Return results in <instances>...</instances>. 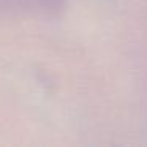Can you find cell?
I'll list each match as a JSON object with an SVG mask.
<instances>
[{
    "label": "cell",
    "instance_id": "cell-1",
    "mask_svg": "<svg viewBox=\"0 0 147 147\" xmlns=\"http://www.w3.org/2000/svg\"><path fill=\"white\" fill-rule=\"evenodd\" d=\"M45 2H48V3H57V2H59V0H45Z\"/></svg>",
    "mask_w": 147,
    "mask_h": 147
}]
</instances>
